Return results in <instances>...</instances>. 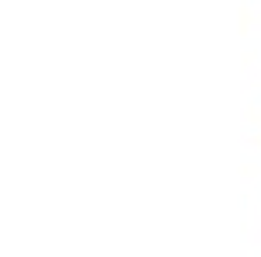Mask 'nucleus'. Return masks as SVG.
<instances>
[]
</instances>
